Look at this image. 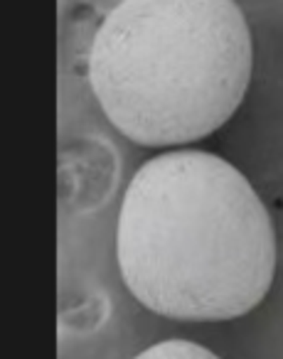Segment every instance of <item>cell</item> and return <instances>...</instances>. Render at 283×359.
Here are the masks:
<instances>
[{
    "mask_svg": "<svg viewBox=\"0 0 283 359\" xmlns=\"http://www.w3.org/2000/svg\"><path fill=\"white\" fill-rule=\"evenodd\" d=\"M116 254L126 288L173 320H232L276 273V234L249 180L219 155L173 150L126 187Z\"/></svg>",
    "mask_w": 283,
    "mask_h": 359,
    "instance_id": "obj_1",
    "label": "cell"
},
{
    "mask_svg": "<svg viewBox=\"0 0 283 359\" xmlns=\"http://www.w3.org/2000/svg\"><path fill=\"white\" fill-rule=\"evenodd\" d=\"M251 65V32L234 0H121L96 30L86 72L119 133L183 145L232 118Z\"/></svg>",
    "mask_w": 283,
    "mask_h": 359,
    "instance_id": "obj_2",
    "label": "cell"
},
{
    "mask_svg": "<svg viewBox=\"0 0 283 359\" xmlns=\"http://www.w3.org/2000/svg\"><path fill=\"white\" fill-rule=\"evenodd\" d=\"M133 359H219L202 344L187 342V339H165L153 347L143 349Z\"/></svg>",
    "mask_w": 283,
    "mask_h": 359,
    "instance_id": "obj_3",
    "label": "cell"
}]
</instances>
